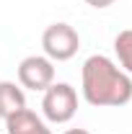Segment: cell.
I'll use <instances>...</instances> for the list:
<instances>
[{
  "label": "cell",
  "instance_id": "obj_1",
  "mask_svg": "<svg viewBox=\"0 0 132 134\" xmlns=\"http://www.w3.org/2000/svg\"><path fill=\"white\" fill-rule=\"evenodd\" d=\"M80 93L88 106L119 108L132 100V75L106 54H91L80 70Z\"/></svg>",
  "mask_w": 132,
  "mask_h": 134
},
{
  "label": "cell",
  "instance_id": "obj_2",
  "mask_svg": "<svg viewBox=\"0 0 132 134\" xmlns=\"http://www.w3.org/2000/svg\"><path fill=\"white\" fill-rule=\"evenodd\" d=\"M42 114L49 124H67L78 114V90L70 83H52L42 98Z\"/></svg>",
  "mask_w": 132,
  "mask_h": 134
},
{
  "label": "cell",
  "instance_id": "obj_3",
  "mask_svg": "<svg viewBox=\"0 0 132 134\" xmlns=\"http://www.w3.org/2000/svg\"><path fill=\"white\" fill-rule=\"evenodd\" d=\"M42 49L44 57H49L52 62H67L80 49V34L70 23H52L42 34Z\"/></svg>",
  "mask_w": 132,
  "mask_h": 134
},
{
  "label": "cell",
  "instance_id": "obj_4",
  "mask_svg": "<svg viewBox=\"0 0 132 134\" xmlns=\"http://www.w3.org/2000/svg\"><path fill=\"white\" fill-rule=\"evenodd\" d=\"M18 83H21V88L44 93L54 83V62L44 54L23 57L21 65H18Z\"/></svg>",
  "mask_w": 132,
  "mask_h": 134
},
{
  "label": "cell",
  "instance_id": "obj_5",
  "mask_svg": "<svg viewBox=\"0 0 132 134\" xmlns=\"http://www.w3.org/2000/svg\"><path fill=\"white\" fill-rule=\"evenodd\" d=\"M8 134H52V129L44 124V119L36 116L31 108H21L18 114L5 119Z\"/></svg>",
  "mask_w": 132,
  "mask_h": 134
},
{
  "label": "cell",
  "instance_id": "obj_6",
  "mask_svg": "<svg viewBox=\"0 0 132 134\" xmlns=\"http://www.w3.org/2000/svg\"><path fill=\"white\" fill-rule=\"evenodd\" d=\"M21 108H26V93H23V88L11 83V80H3L0 83V119L13 116Z\"/></svg>",
  "mask_w": 132,
  "mask_h": 134
},
{
  "label": "cell",
  "instance_id": "obj_7",
  "mask_svg": "<svg viewBox=\"0 0 132 134\" xmlns=\"http://www.w3.org/2000/svg\"><path fill=\"white\" fill-rule=\"evenodd\" d=\"M114 54L119 59V67L132 75V29H124L114 36Z\"/></svg>",
  "mask_w": 132,
  "mask_h": 134
},
{
  "label": "cell",
  "instance_id": "obj_8",
  "mask_svg": "<svg viewBox=\"0 0 132 134\" xmlns=\"http://www.w3.org/2000/svg\"><path fill=\"white\" fill-rule=\"evenodd\" d=\"M91 8H96V10H104V8H109V5H114V0H85Z\"/></svg>",
  "mask_w": 132,
  "mask_h": 134
},
{
  "label": "cell",
  "instance_id": "obj_9",
  "mask_svg": "<svg viewBox=\"0 0 132 134\" xmlns=\"http://www.w3.org/2000/svg\"><path fill=\"white\" fill-rule=\"evenodd\" d=\"M65 134H91V132H88V129H67Z\"/></svg>",
  "mask_w": 132,
  "mask_h": 134
}]
</instances>
